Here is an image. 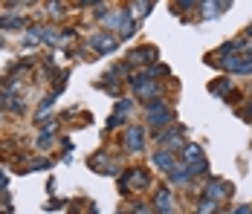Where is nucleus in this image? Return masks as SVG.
Here are the masks:
<instances>
[{"instance_id":"1","label":"nucleus","mask_w":252,"mask_h":214,"mask_svg":"<svg viewBox=\"0 0 252 214\" xmlns=\"http://www.w3.org/2000/svg\"><path fill=\"white\" fill-rule=\"evenodd\" d=\"M127 145H130V148H133V145H136V148H139V145H142V133H139V130H136V127H133V130H130V133H127Z\"/></svg>"}]
</instances>
